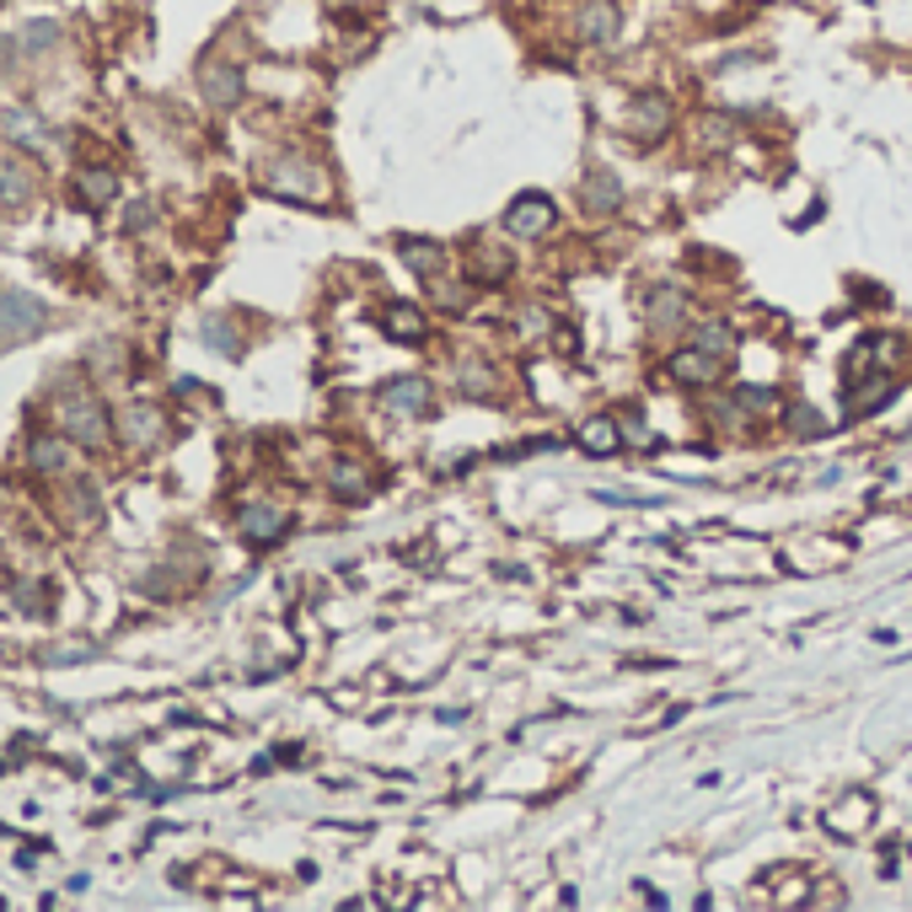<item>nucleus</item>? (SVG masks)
Instances as JSON below:
<instances>
[{
	"mask_svg": "<svg viewBox=\"0 0 912 912\" xmlns=\"http://www.w3.org/2000/svg\"><path fill=\"white\" fill-rule=\"evenodd\" d=\"M60 424H65L70 441H81V446H103L108 441V413H103V403L86 387H70L60 397Z\"/></svg>",
	"mask_w": 912,
	"mask_h": 912,
	"instance_id": "1",
	"label": "nucleus"
},
{
	"mask_svg": "<svg viewBox=\"0 0 912 912\" xmlns=\"http://www.w3.org/2000/svg\"><path fill=\"white\" fill-rule=\"evenodd\" d=\"M676 124V113H671V103L660 97V92H645V97H634L628 103V113H623V130L634 145H660L665 134Z\"/></svg>",
	"mask_w": 912,
	"mask_h": 912,
	"instance_id": "2",
	"label": "nucleus"
},
{
	"mask_svg": "<svg viewBox=\"0 0 912 912\" xmlns=\"http://www.w3.org/2000/svg\"><path fill=\"white\" fill-rule=\"evenodd\" d=\"M44 327V307L27 290H0V344H22Z\"/></svg>",
	"mask_w": 912,
	"mask_h": 912,
	"instance_id": "3",
	"label": "nucleus"
},
{
	"mask_svg": "<svg viewBox=\"0 0 912 912\" xmlns=\"http://www.w3.org/2000/svg\"><path fill=\"white\" fill-rule=\"evenodd\" d=\"M382 408H387L392 419H424L435 408V387L424 376H397V382L382 387Z\"/></svg>",
	"mask_w": 912,
	"mask_h": 912,
	"instance_id": "4",
	"label": "nucleus"
},
{
	"mask_svg": "<svg viewBox=\"0 0 912 912\" xmlns=\"http://www.w3.org/2000/svg\"><path fill=\"white\" fill-rule=\"evenodd\" d=\"M553 220H559V209H553V199H548V194H521L511 209H505V231H511V237H521V242L542 237V231H553Z\"/></svg>",
	"mask_w": 912,
	"mask_h": 912,
	"instance_id": "5",
	"label": "nucleus"
},
{
	"mask_svg": "<svg viewBox=\"0 0 912 912\" xmlns=\"http://www.w3.org/2000/svg\"><path fill=\"white\" fill-rule=\"evenodd\" d=\"M242 537L253 542V548H274L285 531H290V511L285 505H274V500H259V505H248L242 511Z\"/></svg>",
	"mask_w": 912,
	"mask_h": 912,
	"instance_id": "6",
	"label": "nucleus"
},
{
	"mask_svg": "<svg viewBox=\"0 0 912 912\" xmlns=\"http://www.w3.org/2000/svg\"><path fill=\"white\" fill-rule=\"evenodd\" d=\"M268 189H274V194L307 199V194H323L327 178L317 172V167H312V161H301V156H285V161H274V167H268Z\"/></svg>",
	"mask_w": 912,
	"mask_h": 912,
	"instance_id": "7",
	"label": "nucleus"
},
{
	"mask_svg": "<svg viewBox=\"0 0 912 912\" xmlns=\"http://www.w3.org/2000/svg\"><path fill=\"white\" fill-rule=\"evenodd\" d=\"M682 387H715L719 376H724V360H719L715 349H682V355H671V365H665Z\"/></svg>",
	"mask_w": 912,
	"mask_h": 912,
	"instance_id": "8",
	"label": "nucleus"
},
{
	"mask_svg": "<svg viewBox=\"0 0 912 912\" xmlns=\"http://www.w3.org/2000/svg\"><path fill=\"white\" fill-rule=\"evenodd\" d=\"M617 27H623V11H617L612 0H586V5L575 11V38H580V44H612Z\"/></svg>",
	"mask_w": 912,
	"mask_h": 912,
	"instance_id": "9",
	"label": "nucleus"
},
{
	"mask_svg": "<svg viewBox=\"0 0 912 912\" xmlns=\"http://www.w3.org/2000/svg\"><path fill=\"white\" fill-rule=\"evenodd\" d=\"M119 435H124V446H134V452H151V446L167 435V419H161L156 408H124Z\"/></svg>",
	"mask_w": 912,
	"mask_h": 912,
	"instance_id": "10",
	"label": "nucleus"
},
{
	"mask_svg": "<svg viewBox=\"0 0 912 912\" xmlns=\"http://www.w3.org/2000/svg\"><path fill=\"white\" fill-rule=\"evenodd\" d=\"M33 199V167L11 151H0V209H16Z\"/></svg>",
	"mask_w": 912,
	"mask_h": 912,
	"instance_id": "11",
	"label": "nucleus"
},
{
	"mask_svg": "<svg viewBox=\"0 0 912 912\" xmlns=\"http://www.w3.org/2000/svg\"><path fill=\"white\" fill-rule=\"evenodd\" d=\"M472 274H478V285H505L511 279V268H516V259H511V248H500V242H472Z\"/></svg>",
	"mask_w": 912,
	"mask_h": 912,
	"instance_id": "12",
	"label": "nucleus"
},
{
	"mask_svg": "<svg viewBox=\"0 0 912 912\" xmlns=\"http://www.w3.org/2000/svg\"><path fill=\"white\" fill-rule=\"evenodd\" d=\"M382 333L397 338V344H424V338H430V323H424V312H419V307L392 301L387 312H382Z\"/></svg>",
	"mask_w": 912,
	"mask_h": 912,
	"instance_id": "13",
	"label": "nucleus"
},
{
	"mask_svg": "<svg viewBox=\"0 0 912 912\" xmlns=\"http://www.w3.org/2000/svg\"><path fill=\"white\" fill-rule=\"evenodd\" d=\"M199 86H204V97H209L215 108L242 103V70L237 65H204L199 70Z\"/></svg>",
	"mask_w": 912,
	"mask_h": 912,
	"instance_id": "14",
	"label": "nucleus"
},
{
	"mask_svg": "<svg viewBox=\"0 0 912 912\" xmlns=\"http://www.w3.org/2000/svg\"><path fill=\"white\" fill-rule=\"evenodd\" d=\"M327 483H333V494H344V500H371V472H365L360 456H338L333 472H327Z\"/></svg>",
	"mask_w": 912,
	"mask_h": 912,
	"instance_id": "15",
	"label": "nucleus"
},
{
	"mask_svg": "<svg viewBox=\"0 0 912 912\" xmlns=\"http://www.w3.org/2000/svg\"><path fill=\"white\" fill-rule=\"evenodd\" d=\"M623 446V430H617V419H607V413H590L586 424H580V452L586 456H612Z\"/></svg>",
	"mask_w": 912,
	"mask_h": 912,
	"instance_id": "16",
	"label": "nucleus"
},
{
	"mask_svg": "<svg viewBox=\"0 0 912 912\" xmlns=\"http://www.w3.org/2000/svg\"><path fill=\"white\" fill-rule=\"evenodd\" d=\"M397 259L408 263L413 274H424V279H430V274H441L446 248H441V242H424V237H403V242H397Z\"/></svg>",
	"mask_w": 912,
	"mask_h": 912,
	"instance_id": "17",
	"label": "nucleus"
},
{
	"mask_svg": "<svg viewBox=\"0 0 912 912\" xmlns=\"http://www.w3.org/2000/svg\"><path fill=\"white\" fill-rule=\"evenodd\" d=\"M27 467H33V472H65L70 467V441H60V435H38V441H27Z\"/></svg>",
	"mask_w": 912,
	"mask_h": 912,
	"instance_id": "18",
	"label": "nucleus"
},
{
	"mask_svg": "<svg viewBox=\"0 0 912 912\" xmlns=\"http://www.w3.org/2000/svg\"><path fill=\"white\" fill-rule=\"evenodd\" d=\"M682 317H687V296L671 290V285H660V290L650 296V327L671 333V327H682Z\"/></svg>",
	"mask_w": 912,
	"mask_h": 912,
	"instance_id": "19",
	"label": "nucleus"
},
{
	"mask_svg": "<svg viewBox=\"0 0 912 912\" xmlns=\"http://www.w3.org/2000/svg\"><path fill=\"white\" fill-rule=\"evenodd\" d=\"M617 204H623L617 178H607V172H590V178H586V209H590V215H612Z\"/></svg>",
	"mask_w": 912,
	"mask_h": 912,
	"instance_id": "20",
	"label": "nucleus"
},
{
	"mask_svg": "<svg viewBox=\"0 0 912 912\" xmlns=\"http://www.w3.org/2000/svg\"><path fill=\"white\" fill-rule=\"evenodd\" d=\"M430 296H435L441 312H467L472 307V290L461 279H446V274H430Z\"/></svg>",
	"mask_w": 912,
	"mask_h": 912,
	"instance_id": "21",
	"label": "nucleus"
},
{
	"mask_svg": "<svg viewBox=\"0 0 912 912\" xmlns=\"http://www.w3.org/2000/svg\"><path fill=\"white\" fill-rule=\"evenodd\" d=\"M75 189L86 204H108V199L119 194V178L113 172H97V167H86V172H75Z\"/></svg>",
	"mask_w": 912,
	"mask_h": 912,
	"instance_id": "22",
	"label": "nucleus"
},
{
	"mask_svg": "<svg viewBox=\"0 0 912 912\" xmlns=\"http://www.w3.org/2000/svg\"><path fill=\"white\" fill-rule=\"evenodd\" d=\"M456 387L467 392V397H494V365H483V360H467V365L456 371Z\"/></svg>",
	"mask_w": 912,
	"mask_h": 912,
	"instance_id": "23",
	"label": "nucleus"
},
{
	"mask_svg": "<svg viewBox=\"0 0 912 912\" xmlns=\"http://www.w3.org/2000/svg\"><path fill=\"white\" fill-rule=\"evenodd\" d=\"M735 344V327H724V323H704L698 327V349H715V355H724Z\"/></svg>",
	"mask_w": 912,
	"mask_h": 912,
	"instance_id": "24",
	"label": "nucleus"
},
{
	"mask_svg": "<svg viewBox=\"0 0 912 912\" xmlns=\"http://www.w3.org/2000/svg\"><path fill=\"white\" fill-rule=\"evenodd\" d=\"M617 430H623V441H634V446H650V441H655L639 413H623V419H617Z\"/></svg>",
	"mask_w": 912,
	"mask_h": 912,
	"instance_id": "25",
	"label": "nucleus"
},
{
	"mask_svg": "<svg viewBox=\"0 0 912 912\" xmlns=\"http://www.w3.org/2000/svg\"><path fill=\"white\" fill-rule=\"evenodd\" d=\"M789 430H794V435H821V419H811V408H794Z\"/></svg>",
	"mask_w": 912,
	"mask_h": 912,
	"instance_id": "26",
	"label": "nucleus"
}]
</instances>
